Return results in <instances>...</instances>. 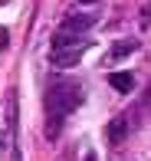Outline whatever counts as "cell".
<instances>
[{
	"mask_svg": "<svg viewBox=\"0 0 151 161\" xmlns=\"http://www.w3.org/2000/svg\"><path fill=\"white\" fill-rule=\"evenodd\" d=\"M85 102V89L73 79H56L46 92V108H49V119L62 122L66 115H73L79 105Z\"/></svg>",
	"mask_w": 151,
	"mask_h": 161,
	"instance_id": "1",
	"label": "cell"
},
{
	"mask_svg": "<svg viewBox=\"0 0 151 161\" xmlns=\"http://www.w3.org/2000/svg\"><path fill=\"white\" fill-rule=\"evenodd\" d=\"M3 122H7V128H3V148L10 151V158L17 161V131H20V112H17V89H7V102H3Z\"/></svg>",
	"mask_w": 151,
	"mask_h": 161,
	"instance_id": "2",
	"label": "cell"
},
{
	"mask_svg": "<svg viewBox=\"0 0 151 161\" xmlns=\"http://www.w3.org/2000/svg\"><path fill=\"white\" fill-rule=\"evenodd\" d=\"M82 53H85V46H73V49H53L49 63H53L56 69H73V66H79V63H82Z\"/></svg>",
	"mask_w": 151,
	"mask_h": 161,
	"instance_id": "3",
	"label": "cell"
},
{
	"mask_svg": "<svg viewBox=\"0 0 151 161\" xmlns=\"http://www.w3.org/2000/svg\"><path fill=\"white\" fill-rule=\"evenodd\" d=\"M99 23V13H69L66 20H62L59 30H69V33H82V30H92V26Z\"/></svg>",
	"mask_w": 151,
	"mask_h": 161,
	"instance_id": "4",
	"label": "cell"
},
{
	"mask_svg": "<svg viewBox=\"0 0 151 161\" xmlns=\"http://www.w3.org/2000/svg\"><path fill=\"white\" fill-rule=\"evenodd\" d=\"M128 128H132V122H128V115H115V119L105 125V138H109L112 145H121L128 138Z\"/></svg>",
	"mask_w": 151,
	"mask_h": 161,
	"instance_id": "5",
	"label": "cell"
},
{
	"mask_svg": "<svg viewBox=\"0 0 151 161\" xmlns=\"http://www.w3.org/2000/svg\"><path fill=\"white\" fill-rule=\"evenodd\" d=\"M73 46H85V49H89V40H85L82 33L56 30V36H53V49H73Z\"/></svg>",
	"mask_w": 151,
	"mask_h": 161,
	"instance_id": "6",
	"label": "cell"
},
{
	"mask_svg": "<svg viewBox=\"0 0 151 161\" xmlns=\"http://www.w3.org/2000/svg\"><path fill=\"white\" fill-rule=\"evenodd\" d=\"M135 53H138V40H118V43L109 46V63H121Z\"/></svg>",
	"mask_w": 151,
	"mask_h": 161,
	"instance_id": "7",
	"label": "cell"
},
{
	"mask_svg": "<svg viewBox=\"0 0 151 161\" xmlns=\"http://www.w3.org/2000/svg\"><path fill=\"white\" fill-rule=\"evenodd\" d=\"M109 82H112V89H115V92H121V96L135 92V76H132V72H112Z\"/></svg>",
	"mask_w": 151,
	"mask_h": 161,
	"instance_id": "8",
	"label": "cell"
},
{
	"mask_svg": "<svg viewBox=\"0 0 151 161\" xmlns=\"http://www.w3.org/2000/svg\"><path fill=\"white\" fill-rule=\"evenodd\" d=\"M141 30H151V3L141 7Z\"/></svg>",
	"mask_w": 151,
	"mask_h": 161,
	"instance_id": "9",
	"label": "cell"
},
{
	"mask_svg": "<svg viewBox=\"0 0 151 161\" xmlns=\"http://www.w3.org/2000/svg\"><path fill=\"white\" fill-rule=\"evenodd\" d=\"M85 161H99V155H95V151H89V155H85Z\"/></svg>",
	"mask_w": 151,
	"mask_h": 161,
	"instance_id": "10",
	"label": "cell"
},
{
	"mask_svg": "<svg viewBox=\"0 0 151 161\" xmlns=\"http://www.w3.org/2000/svg\"><path fill=\"white\" fill-rule=\"evenodd\" d=\"M79 3H95V0H79Z\"/></svg>",
	"mask_w": 151,
	"mask_h": 161,
	"instance_id": "11",
	"label": "cell"
}]
</instances>
